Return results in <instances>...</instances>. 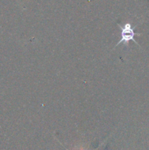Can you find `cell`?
I'll list each match as a JSON object with an SVG mask.
<instances>
[{"label": "cell", "instance_id": "obj_1", "mask_svg": "<svg viewBox=\"0 0 149 150\" xmlns=\"http://www.w3.org/2000/svg\"><path fill=\"white\" fill-rule=\"evenodd\" d=\"M119 27L121 28V39L118 41V43L115 45V47L118 46L119 44L124 43V45H127L129 44V42L130 40H133L135 43L137 44V42H136L135 40L134 39V37L135 35H139V34L135 33L134 32V28L131 27V25L130 23H126L123 26H121V25L118 24Z\"/></svg>", "mask_w": 149, "mask_h": 150}]
</instances>
